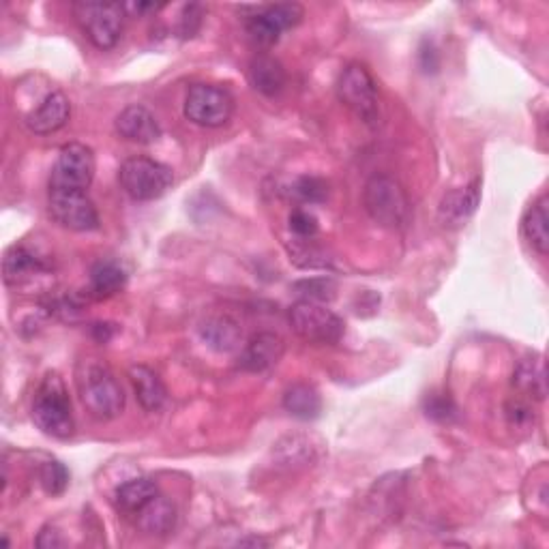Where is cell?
Segmentation results:
<instances>
[{"mask_svg": "<svg viewBox=\"0 0 549 549\" xmlns=\"http://www.w3.org/2000/svg\"><path fill=\"white\" fill-rule=\"evenodd\" d=\"M78 393L86 412L97 421H112L125 410V391L112 369L97 359H84L76 369Z\"/></svg>", "mask_w": 549, "mask_h": 549, "instance_id": "cell-1", "label": "cell"}, {"mask_svg": "<svg viewBox=\"0 0 549 549\" xmlns=\"http://www.w3.org/2000/svg\"><path fill=\"white\" fill-rule=\"evenodd\" d=\"M33 421L43 434L56 440H67L76 432L71 399L58 374H48L39 384L33 402Z\"/></svg>", "mask_w": 549, "mask_h": 549, "instance_id": "cell-2", "label": "cell"}, {"mask_svg": "<svg viewBox=\"0 0 549 549\" xmlns=\"http://www.w3.org/2000/svg\"><path fill=\"white\" fill-rule=\"evenodd\" d=\"M363 204L367 215L378 226L399 230L408 224L410 200L402 183L389 174H374L363 191Z\"/></svg>", "mask_w": 549, "mask_h": 549, "instance_id": "cell-3", "label": "cell"}, {"mask_svg": "<svg viewBox=\"0 0 549 549\" xmlns=\"http://www.w3.org/2000/svg\"><path fill=\"white\" fill-rule=\"evenodd\" d=\"M118 181H121V187L131 200L151 202L161 198L172 187L174 172L161 161L131 157L121 166Z\"/></svg>", "mask_w": 549, "mask_h": 549, "instance_id": "cell-4", "label": "cell"}, {"mask_svg": "<svg viewBox=\"0 0 549 549\" xmlns=\"http://www.w3.org/2000/svg\"><path fill=\"white\" fill-rule=\"evenodd\" d=\"M288 318L292 331L301 339L309 341V344L333 346L346 333L344 320L324 303L301 299L299 303L292 305Z\"/></svg>", "mask_w": 549, "mask_h": 549, "instance_id": "cell-5", "label": "cell"}, {"mask_svg": "<svg viewBox=\"0 0 549 549\" xmlns=\"http://www.w3.org/2000/svg\"><path fill=\"white\" fill-rule=\"evenodd\" d=\"M241 13H245V26L249 37L264 48L275 46L281 33L299 26L305 16L303 7L296 3L243 7Z\"/></svg>", "mask_w": 549, "mask_h": 549, "instance_id": "cell-6", "label": "cell"}, {"mask_svg": "<svg viewBox=\"0 0 549 549\" xmlns=\"http://www.w3.org/2000/svg\"><path fill=\"white\" fill-rule=\"evenodd\" d=\"M73 13L95 48L112 50L121 39L125 18L121 3H76Z\"/></svg>", "mask_w": 549, "mask_h": 549, "instance_id": "cell-7", "label": "cell"}, {"mask_svg": "<svg viewBox=\"0 0 549 549\" xmlns=\"http://www.w3.org/2000/svg\"><path fill=\"white\" fill-rule=\"evenodd\" d=\"M234 114V97L224 86L194 84L185 97V116L200 127H224Z\"/></svg>", "mask_w": 549, "mask_h": 549, "instance_id": "cell-8", "label": "cell"}, {"mask_svg": "<svg viewBox=\"0 0 549 549\" xmlns=\"http://www.w3.org/2000/svg\"><path fill=\"white\" fill-rule=\"evenodd\" d=\"M337 97L348 106L356 116H361L365 123L378 121V88L363 65L352 63L339 73L337 80Z\"/></svg>", "mask_w": 549, "mask_h": 549, "instance_id": "cell-9", "label": "cell"}, {"mask_svg": "<svg viewBox=\"0 0 549 549\" xmlns=\"http://www.w3.org/2000/svg\"><path fill=\"white\" fill-rule=\"evenodd\" d=\"M95 168V155L86 144L63 146L50 174V191H86L95 178Z\"/></svg>", "mask_w": 549, "mask_h": 549, "instance_id": "cell-10", "label": "cell"}, {"mask_svg": "<svg viewBox=\"0 0 549 549\" xmlns=\"http://www.w3.org/2000/svg\"><path fill=\"white\" fill-rule=\"evenodd\" d=\"M50 215L56 224L73 232L99 228V213L86 191H50Z\"/></svg>", "mask_w": 549, "mask_h": 549, "instance_id": "cell-11", "label": "cell"}, {"mask_svg": "<svg viewBox=\"0 0 549 549\" xmlns=\"http://www.w3.org/2000/svg\"><path fill=\"white\" fill-rule=\"evenodd\" d=\"M286 344L277 333H258L251 337L249 344L243 348L239 367L245 369V372L251 374H260L266 372L279 363L281 356H284Z\"/></svg>", "mask_w": 549, "mask_h": 549, "instance_id": "cell-12", "label": "cell"}, {"mask_svg": "<svg viewBox=\"0 0 549 549\" xmlns=\"http://www.w3.org/2000/svg\"><path fill=\"white\" fill-rule=\"evenodd\" d=\"M481 202V181H474L462 189H453L440 202V221L449 228H462L477 211Z\"/></svg>", "mask_w": 549, "mask_h": 549, "instance_id": "cell-13", "label": "cell"}, {"mask_svg": "<svg viewBox=\"0 0 549 549\" xmlns=\"http://www.w3.org/2000/svg\"><path fill=\"white\" fill-rule=\"evenodd\" d=\"M116 131L118 136L138 142V144H153L161 138V127L155 114L144 106H129L116 116Z\"/></svg>", "mask_w": 549, "mask_h": 549, "instance_id": "cell-14", "label": "cell"}, {"mask_svg": "<svg viewBox=\"0 0 549 549\" xmlns=\"http://www.w3.org/2000/svg\"><path fill=\"white\" fill-rule=\"evenodd\" d=\"M71 103L65 93H50L43 99L39 106L26 116V125L33 133L46 136V133H54L69 121Z\"/></svg>", "mask_w": 549, "mask_h": 549, "instance_id": "cell-15", "label": "cell"}, {"mask_svg": "<svg viewBox=\"0 0 549 549\" xmlns=\"http://www.w3.org/2000/svg\"><path fill=\"white\" fill-rule=\"evenodd\" d=\"M43 271H48V264L24 245H13L5 254L3 277L7 286L26 284Z\"/></svg>", "mask_w": 549, "mask_h": 549, "instance_id": "cell-16", "label": "cell"}, {"mask_svg": "<svg viewBox=\"0 0 549 549\" xmlns=\"http://www.w3.org/2000/svg\"><path fill=\"white\" fill-rule=\"evenodd\" d=\"M200 335L204 344L217 350V352H232L241 346L243 341V329L228 314H215L209 316L200 324Z\"/></svg>", "mask_w": 549, "mask_h": 549, "instance_id": "cell-17", "label": "cell"}, {"mask_svg": "<svg viewBox=\"0 0 549 549\" xmlns=\"http://www.w3.org/2000/svg\"><path fill=\"white\" fill-rule=\"evenodd\" d=\"M249 82L258 93L266 97H277L286 88L288 76L286 69L277 58L269 54H260L249 63Z\"/></svg>", "mask_w": 549, "mask_h": 549, "instance_id": "cell-18", "label": "cell"}, {"mask_svg": "<svg viewBox=\"0 0 549 549\" xmlns=\"http://www.w3.org/2000/svg\"><path fill=\"white\" fill-rule=\"evenodd\" d=\"M513 387L517 393L528 399H545L547 395V380H545V363L543 356L539 354H530L519 359L513 372Z\"/></svg>", "mask_w": 549, "mask_h": 549, "instance_id": "cell-19", "label": "cell"}, {"mask_svg": "<svg viewBox=\"0 0 549 549\" xmlns=\"http://www.w3.org/2000/svg\"><path fill=\"white\" fill-rule=\"evenodd\" d=\"M129 378L133 384V391H136L138 402L144 410L148 412H157L168 402V389L166 384L161 382V378L144 365H136L129 369Z\"/></svg>", "mask_w": 549, "mask_h": 549, "instance_id": "cell-20", "label": "cell"}, {"mask_svg": "<svg viewBox=\"0 0 549 549\" xmlns=\"http://www.w3.org/2000/svg\"><path fill=\"white\" fill-rule=\"evenodd\" d=\"M127 284V271L123 264L116 260H99L91 269V279H88V294L93 299H110V296L118 294Z\"/></svg>", "mask_w": 549, "mask_h": 549, "instance_id": "cell-21", "label": "cell"}, {"mask_svg": "<svg viewBox=\"0 0 549 549\" xmlns=\"http://www.w3.org/2000/svg\"><path fill=\"white\" fill-rule=\"evenodd\" d=\"M522 230L532 249L541 256H547L549 251V198L547 196H541L530 206L522 221Z\"/></svg>", "mask_w": 549, "mask_h": 549, "instance_id": "cell-22", "label": "cell"}, {"mask_svg": "<svg viewBox=\"0 0 549 549\" xmlns=\"http://www.w3.org/2000/svg\"><path fill=\"white\" fill-rule=\"evenodd\" d=\"M138 524L146 534H153V537L170 534L176 524L174 504L168 502L166 498L157 496L153 502H148L146 507L138 513Z\"/></svg>", "mask_w": 549, "mask_h": 549, "instance_id": "cell-23", "label": "cell"}, {"mask_svg": "<svg viewBox=\"0 0 549 549\" xmlns=\"http://www.w3.org/2000/svg\"><path fill=\"white\" fill-rule=\"evenodd\" d=\"M157 496V483H153L151 479H133L116 489V507L125 513H140Z\"/></svg>", "mask_w": 549, "mask_h": 549, "instance_id": "cell-24", "label": "cell"}, {"mask_svg": "<svg viewBox=\"0 0 549 549\" xmlns=\"http://www.w3.org/2000/svg\"><path fill=\"white\" fill-rule=\"evenodd\" d=\"M284 408L296 419L311 421L320 417L322 399L320 393L314 387H309V384H292L284 395Z\"/></svg>", "mask_w": 549, "mask_h": 549, "instance_id": "cell-25", "label": "cell"}, {"mask_svg": "<svg viewBox=\"0 0 549 549\" xmlns=\"http://www.w3.org/2000/svg\"><path fill=\"white\" fill-rule=\"evenodd\" d=\"M290 196H294L303 204H320L329 196V185H326L318 176H301L290 187Z\"/></svg>", "mask_w": 549, "mask_h": 549, "instance_id": "cell-26", "label": "cell"}, {"mask_svg": "<svg viewBox=\"0 0 549 549\" xmlns=\"http://www.w3.org/2000/svg\"><path fill=\"white\" fill-rule=\"evenodd\" d=\"M316 239V236H314ZM314 239H296L294 247L290 249V256L294 262L305 258L299 266L303 269H318V266H329V258H326L324 251L316 245Z\"/></svg>", "mask_w": 549, "mask_h": 549, "instance_id": "cell-27", "label": "cell"}, {"mask_svg": "<svg viewBox=\"0 0 549 549\" xmlns=\"http://www.w3.org/2000/svg\"><path fill=\"white\" fill-rule=\"evenodd\" d=\"M39 481L50 496H61L69 487V470L61 462H46L39 470Z\"/></svg>", "mask_w": 549, "mask_h": 549, "instance_id": "cell-28", "label": "cell"}, {"mask_svg": "<svg viewBox=\"0 0 549 549\" xmlns=\"http://www.w3.org/2000/svg\"><path fill=\"white\" fill-rule=\"evenodd\" d=\"M294 290L303 296V301L324 303V301L333 299L337 286H335V281H331V279L316 277V279L299 281V284H294Z\"/></svg>", "mask_w": 549, "mask_h": 549, "instance_id": "cell-29", "label": "cell"}, {"mask_svg": "<svg viewBox=\"0 0 549 549\" xmlns=\"http://www.w3.org/2000/svg\"><path fill=\"white\" fill-rule=\"evenodd\" d=\"M288 226L296 239H314L320 230L316 215L309 213L307 209H294L288 217Z\"/></svg>", "mask_w": 549, "mask_h": 549, "instance_id": "cell-30", "label": "cell"}, {"mask_svg": "<svg viewBox=\"0 0 549 549\" xmlns=\"http://www.w3.org/2000/svg\"><path fill=\"white\" fill-rule=\"evenodd\" d=\"M425 414H427V417H432L434 421L447 423L455 417L457 408L447 395H429L425 399Z\"/></svg>", "mask_w": 549, "mask_h": 549, "instance_id": "cell-31", "label": "cell"}, {"mask_svg": "<svg viewBox=\"0 0 549 549\" xmlns=\"http://www.w3.org/2000/svg\"><path fill=\"white\" fill-rule=\"evenodd\" d=\"M507 417L513 427H528L532 423V408L524 402V399H513L507 406Z\"/></svg>", "mask_w": 549, "mask_h": 549, "instance_id": "cell-32", "label": "cell"}, {"mask_svg": "<svg viewBox=\"0 0 549 549\" xmlns=\"http://www.w3.org/2000/svg\"><path fill=\"white\" fill-rule=\"evenodd\" d=\"M200 11L202 7L198 5H187L185 7V16L181 18V35L183 37H194V33L200 28Z\"/></svg>", "mask_w": 549, "mask_h": 549, "instance_id": "cell-33", "label": "cell"}, {"mask_svg": "<svg viewBox=\"0 0 549 549\" xmlns=\"http://www.w3.org/2000/svg\"><path fill=\"white\" fill-rule=\"evenodd\" d=\"M161 7L163 5L144 3V0H140V3H123V11L131 18H144V16H148V13H157Z\"/></svg>", "mask_w": 549, "mask_h": 549, "instance_id": "cell-34", "label": "cell"}, {"mask_svg": "<svg viewBox=\"0 0 549 549\" xmlns=\"http://www.w3.org/2000/svg\"><path fill=\"white\" fill-rule=\"evenodd\" d=\"M37 545L43 547V549H54V547H63L65 541L58 537V532L54 528H43L39 532V539H37Z\"/></svg>", "mask_w": 549, "mask_h": 549, "instance_id": "cell-35", "label": "cell"}, {"mask_svg": "<svg viewBox=\"0 0 549 549\" xmlns=\"http://www.w3.org/2000/svg\"><path fill=\"white\" fill-rule=\"evenodd\" d=\"M112 329H110V324H97L95 326V335H97V339L101 341V344H106V341L112 337Z\"/></svg>", "mask_w": 549, "mask_h": 549, "instance_id": "cell-36", "label": "cell"}]
</instances>
